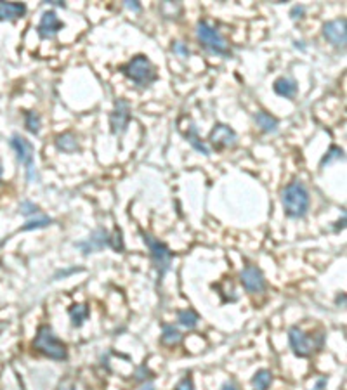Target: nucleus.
<instances>
[{
	"instance_id": "f257e3e1",
	"label": "nucleus",
	"mask_w": 347,
	"mask_h": 390,
	"mask_svg": "<svg viewBox=\"0 0 347 390\" xmlns=\"http://www.w3.org/2000/svg\"><path fill=\"white\" fill-rule=\"evenodd\" d=\"M282 201L285 213L292 218H300L309 210V193L306 186L299 181L290 182L282 193Z\"/></svg>"
},
{
	"instance_id": "f03ea898",
	"label": "nucleus",
	"mask_w": 347,
	"mask_h": 390,
	"mask_svg": "<svg viewBox=\"0 0 347 390\" xmlns=\"http://www.w3.org/2000/svg\"><path fill=\"white\" fill-rule=\"evenodd\" d=\"M120 71L125 75L128 80H132L139 87H150L157 80V69L153 62L146 56H135L132 61H128L125 66L120 68Z\"/></svg>"
},
{
	"instance_id": "7ed1b4c3",
	"label": "nucleus",
	"mask_w": 347,
	"mask_h": 390,
	"mask_svg": "<svg viewBox=\"0 0 347 390\" xmlns=\"http://www.w3.org/2000/svg\"><path fill=\"white\" fill-rule=\"evenodd\" d=\"M33 345L38 352H42L44 356L54 359V361H64V359L68 357L66 345L56 337V333H54L50 326L38 328V333H37V337H35Z\"/></svg>"
},
{
	"instance_id": "20e7f679",
	"label": "nucleus",
	"mask_w": 347,
	"mask_h": 390,
	"mask_svg": "<svg viewBox=\"0 0 347 390\" xmlns=\"http://www.w3.org/2000/svg\"><path fill=\"white\" fill-rule=\"evenodd\" d=\"M196 35H198V40L201 42V45L205 49H209L210 52L219 54V56H229V47L226 44V40L222 38L219 31H217V28H214L210 23L206 21L198 23Z\"/></svg>"
},
{
	"instance_id": "39448f33",
	"label": "nucleus",
	"mask_w": 347,
	"mask_h": 390,
	"mask_svg": "<svg viewBox=\"0 0 347 390\" xmlns=\"http://www.w3.org/2000/svg\"><path fill=\"white\" fill-rule=\"evenodd\" d=\"M144 238V243L148 245L151 252V259H153L155 265H157V271H158V278L162 279L165 276V272L170 269V262H172V252L169 250L167 245H163L162 241L155 240L153 236L150 234H143Z\"/></svg>"
},
{
	"instance_id": "423d86ee",
	"label": "nucleus",
	"mask_w": 347,
	"mask_h": 390,
	"mask_svg": "<svg viewBox=\"0 0 347 390\" xmlns=\"http://www.w3.org/2000/svg\"><path fill=\"white\" fill-rule=\"evenodd\" d=\"M288 340H290V347L297 357H307L313 354L314 340L307 333H304L300 328L297 326L290 328V331H288Z\"/></svg>"
},
{
	"instance_id": "0eeeda50",
	"label": "nucleus",
	"mask_w": 347,
	"mask_h": 390,
	"mask_svg": "<svg viewBox=\"0 0 347 390\" xmlns=\"http://www.w3.org/2000/svg\"><path fill=\"white\" fill-rule=\"evenodd\" d=\"M11 147L16 151L19 162L26 167V170H28V179L32 181L33 179V154H35L33 146L30 144V140H26L25 137H21V135H13V139H11Z\"/></svg>"
},
{
	"instance_id": "6e6552de",
	"label": "nucleus",
	"mask_w": 347,
	"mask_h": 390,
	"mask_svg": "<svg viewBox=\"0 0 347 390\" xmlns=\"http://www.w3.org/2000/svg\"><path fill=\"white\" fill-rule=\"evenodd\" d=\"M210 142L217 149H224V147H235L238 142V135L231 127L224 123H217L210 132Z\"/></svg>"
},
{
	"instance_id": "1a4fd4ad",
	"label": "nucleus",
	"mask_w": 347,
	"mask_h": 390,
	"mask_svg": "<svg viewBox=\"0 0 347 390\" xmlns=\"http://www.w3.org/2000/svg\"><path fill=\"white\" fill-rule=\"evenodd\" d=\"M323 37L335 47H344L347 40V23L344 18L333 19V21L325 23L323 26Z\"/></svg>"
},
{
	"instance_id": "9d476101",
	"label": "nucleus",
	"mask_w": 347,
	"mask_h": 390,
	"mask_svg": "<svg viewBox=\"0 0 347 390\" xmlns=\"http://www.w3.org/2000/svg\"><path fill=\"white\" fill-rule=\"evenodd\" d=\"M240 281L248 293H262L266 290V279H264L262 272H260V269L253 267V265H248V267H245L241 271Z\"/></svg>"
},
{
	"instance_id": "9b49d317",
	"label": "nucleus",
	"mask_w": 347,
	"mask_h": 390,
	"mask_svg": "<svg viewBox=\"0 0 347 390\" xmlns=\"http://www.w3.org/2000/svg\"><path fill=\"white\" fill-rule=\"evenodd\" d=\"M128 120H130V108H128V103L123 99H118L115 104V111H113L110 116L113 134H122V132H125Z\"/></svg>"
},
{
	"instance_id": "f8f14e48",
	"label": "nucleus",
	"mask_w": 347,
	"mask_h": 390,
	"mask_svg": "<svg viewBox=\"0 0 347 390\" xmlns=\"http://www.w3.org/2000/svg\"><path fill=\"white\" fill-rule=\"evenodd\" d=\"M64 28L63 21L57 18V14L54 11H45L38 23V35L42 38H52Z\"/></svg>"
},
{
	"instance_id": "ddd939ff",
	"label": "nucleus",
	"mask_w": 347,
	"mask_h": 390,
	"mask_svg": "<svg viewBox=\"0 0 347 390\" xmlns=\"http://www.w3.org/2000/svg\"><path fill=\"white\" fill-rule=\"evenodd\" d=\"M26 13V6L19 2H0V21L23 18Z\"/></svg>"
},
{
	"instance_id": "4468645a",
	"label": "nucleus",
	"mask_w": 347,
	"mask_h": 390,
	"mask_svg": "<svg viewBox=\"0 0 347 390\" xmlns=\"http://www.w3.org/2000/svg\"><path fill=\"white\" fill-rule=\"evenodd\" d=\"M272 89H274V92L278 94V96L285 97V99H294L295 94H297V84H295L294 80H290V78H278V80L274 82V85H272Z\"/></svg>"
},
{
	"instance_id": "2eb2a0df",
	"label": "nucleus",
	"mask_w": 347,
	"mask_h": 390,
	"mask_svg": "<svg viewBox=\"0 0 347 390\" xmlns=\"http://www.w3.org/2000/svg\"><path fill=\"white\" fill-rule=\"evenodd\" d=\"M182 134L186 135V139L189 140V144H191V146H193L196 151H200V153L205 154V156L210 154V149L205 146V142H201V139L198 137L196 127H194V123L191 122V120H188V128H182Z\"/></svg>"
},
{
	"instance_id": "dca6fc26",
	"label": "nucleus",
	"mask_w": 347,
	"mask_h": 390,
	"mask_svg": "<svg viewBox=\"0 0 347 390\" xmlns=\"http://www.w3.org/2000/svg\"><path fill=\"white\" fill-rule=\"evenodd\" d=\"M255 122L257 125H259L260 128H262L264 132H267V134H274L276 130H278V125L280 122L274 118V116H271L269 113L266 111H259L255 115Z\"/></svg>"
},
{
	"instance_id": "f3484780",
	"label": "nucleus",
	"mask_w": 347,
	"mask_h": 390,
	"mask_svg": "<svg viewBox=\"0 0 347 390\" xmlns=\"http://www.w3.org/2000/svg\"><path fill=\"white\" fill-rule=\"evenodd\" d=\"M56 146L59 151L63 153H73V151L79 149V142H77V137L73 134H61L56 137Z\"/></svg>"
},
{
	"instance_id": "a211bd4d",
	"label": "nucleus",
	"mask_w": 347,
	"mask_h": 390,
	"mask_svg": "<svg viewBox=\"0 0 347 390\" xmlns=\"http://www.w3.org/2000/svg\"><path fill=\"white\" fill-rule=\"evenodd\" d=\"M271 381H272V374H271V371H267V369H260V371H257L252 378V385L255 390H267L269 385H271Z\"/></svg>"
},
{
	"instance_id": "6ab92c4d",
	"label": "nucleus",
	"mask_w": 347,
	"mask_h": 390,
	"mask_svg": "<svg viewBox=\"0 0 347 390\" xmlns=\"http://www.w3.org/2000/svg\"><path fill=\"white\" fill-rule=\"evenodd\" d=\"M87 316H89L87 305H72V309H70V318H72L73 326H77V328L84 325Z\"/></svg>"
},
{
	"instance_id": "aec40b11",
	"label": "nucleus",
	"mask_w": 347,
	"mask_h": 390,
	"mask_svg": "<svg viewBox=\"0 0 347 390\" xmlns=\"http://www.w3.org/2000/svg\"><path fill=\"white\" fill-rule=\"evenodd\" d=\"M182 340V335L177 328L174 326H163V333H162V342L165 345H175Z\"/></svg>"
},
{
	"instance_id": "412c9836",
	"label": "nucleus",
	"mask_w": 347,
	"mask_h": 390,
	"mask_svg": "<svg viewBox=\"0 0 347 390\" xmlns=\"http://www.w3.org/2000/svg\"><path fill=\"white\" fill-rule=\"evenodd\" d=\"M177 319H179V323H181L182 326H186V328H194L198 325V314L194 312L193 309H188V310H181L177 314Z\"/></svg>"
},
{
	"instance_id": "4be33fe9",
	"label": "nucleus",
	"mask_w": 347,
	"mask_h": 390,
	"mask_svg": "<svg viewBox=\"0 0 347 390\" xmlns=\"http://www.w3.org/2000/svg\"><path fill=\"white\" fill-rule=\"evenodd\" d=\"M26 128L32 134H38L40 132V116L37 115L35 111L26 113Z\"/></svg>"
},
{
	"instance_id": "5701e85b",
	"label": "nucleus",
	"mask_w": 347,
	"mask_h": 390,
	"mask_svg": "<svg viewBox=\"0 0 347 390\" xmlns=\"http://www.w3.org/2000/svg\"><path fill=\"white\" fill-rule=\"evenodd\" d=\"M342 158H344V151H342L338 146H331L330 149H328V153H326L325 156H323V160H321V167L328 165V163L335 162V160H342Z\"/></svg>"
},
{
	"instance_id": "b1692460",
	"label": "nucleus",
	"mask_w": 347,
	"mask_h": 390,
	"mask_svg": "<svg viewBox=\"0 0 347 390\" xmlns=\"http://www.w3.org/2000/svg\"><path fill=\"white\" fill-rule=\"evenodd\" d=\"M50 218L49 217H40V218H35V220H30L26 225H23V231H28V229H38V227H45V225L50 224Z\"/></svg>"
},
{
	"instance_id": "393cba45",
	"label": "nucleus",
	"mask_w": 347,
	"mask_h": 390,
	"mask_svg": "<svg viewBox=\"0 0 347 390\" xmlns=\"http://www.w3.org/2000/svg\"><path fill=\"white\" fill-rule=\"evenodd\" d=\"M174 390H194V385H193V380L191 376H184L177 385H175Z\"/></svg>"
},
{
	"instance_id": "a878e982",
	"label": "nucleus",
	"mask_w": 347,
	"mask_h": 390,
	"mask_svg": "<svg viewBox=\"0 0 347 390\" xmlns=\"http://www.w3.org/2000/svg\"><path fill=\"white\" fill-rule=\"evenodd\" d=\"M19 208H21V213H25V215H30V213H37L38 212L37 205H33V203H30V201H23Z\"/></svg>"
},
{
	"instance_id": "bb28decb",
	"label": "nucleus",
	"mask_w": 347,
	"mask_h": 390,
	"mask_svg": "<svg viewBox=\"0 0 347 390\" xmlns=\"http://www.w3.org/2000/svg\"><path fill=\"white\" fill-rule=\"evenodd\" d=\"M113 248L115 250H122L123 248V243H122V234H120V231L115 232V238H113Z\"/></svg>"
},
{
	"instance_id": "cd10ccee",
	"label": "nucleus",
	"mask_w": 347,
	"mask_h": 390,
	"mask_svg": "<svg viewBox=\"0 0 347 390\" xmlns=\"http://www.w3.org/2000/svg\"><path fill=\"white\" fill-rule=\"evenodd\" d=\"M174 52L181 54V56H184V57H188V56H189V50L186 49V47L182 45V44H175V45H174Z\"/></svg>"
},
{
	"instance_id": "c85d7f7f",
	"label": "nucleus",
	"mask_w": 347,
	"mask_h": 390,
	"mask_svg": "<svg viewBox=\"0 0 347 390\" xmlns=\"http://www.w3.org/2000/svg\"><path fill=\"white\" fill-rule=\"evenodd\" d=\"M292 18L294 19H297V18H302V14H304V7L302 6H295L294 9H292Z\"/></svg>"
},
{
	"instance_id": "c756f323",
	"label": "nucleus",
	"mask_w": 347,
	"mask_h": 390,
	"mask_svg": "<svg viewBox=\"0 0 347 390\" xmlns=\"http://www.w3.org/2000/svg\"><path fill=\"white\" fill-rule=\"evenodd\" d=\"M125 6L128 7V9L135 11V13H139V11H141V6H139L137 2H125Z\"/></svg>"
},
{
	"instance_id": "7c9ffc66",
	"label": "nucleus",
	"mask_w": 347,
	"mask_h": 390,
	"mask_svg": "<svg viewBox=\"0 0 347 390\" xmlns=\"http://www.w3.org/2000/svg\"><path fill=\"white\" fill-rule=\"evenodd\" d=\"M325 385H326V380H325V378H321V380H318V383H316L314 390H321L323 387H325Z\"/></svg>"
},
{
	"instance_id": "2f4dec72",
	"label": "nucleus",
	"mask_w": 347,
	"mask_h": 390,
	"mask_svg": "<svg viewBox=\"0 0 347 390\" xmlns=\"http://www.w3.org/2000/svg\"><path fill=\"white\" fill-rule=\"evenodd\" d=\"M221 390H238V388H236L233 383H224V385H222V388H221Z\"/></svg>"
},
{
	"instance_id": "473e14b6",
	"label": "nucleus",
	"mask_w": 347,
	"mask_h": 390,
	"mask_svg": "<svg viewBox=\"0 0 347 390\" xmlns=\"http://www.w3.org/2000/svg\"><path fill=\"white\" fill-rule=\"evenodd\" d=\"M143 390H153V385H148V387H144Z\"/></svg>"
},
{
	"instance_id": "72a5a7b5",
	"label": "nucleus",
	"mask_w": 347,
	"mask_h": 390,
	"mask_svg": "<svg viewBox=\"0 0 347 390\" xmlns=\"http://www.w3.org/2000/svg\"><path fill=\"white\" fill-rule=\"evenodd\" d=\"M0 174H2V169H0Z\"/></svg>"
}]
</instances>
